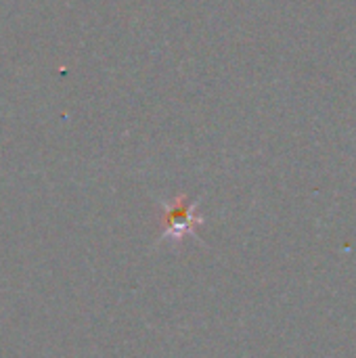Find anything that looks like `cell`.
<instances>
[{
	"instance_id": "6da1fadb",
	"label": "cell",
	"mask_w": 356,
	"mask_h": 358,
	"mask_svg": "<svg viewBox=\"0 0 356 358\" xmlns=\"http://www.w3.org/2000/svg\"><path fill=\"white\" fill-rule=\"evenodd\" d=\"M199 199L189 201L187 195H176L170 201H162V237L159 241L180 243L187 237H195L199 224H204V216L197 214Z\"/></svg>"
}]
</instances>
